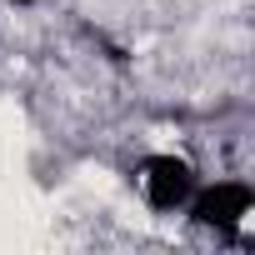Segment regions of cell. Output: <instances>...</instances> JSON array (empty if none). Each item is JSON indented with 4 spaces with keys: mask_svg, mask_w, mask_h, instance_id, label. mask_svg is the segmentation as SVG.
<instances>
[{
    "mask_svg": "<svg viewBox=\"0 0 255 255\" xmlns=\"http://www.w3.org/2000/svg\"><path fill=\"white\" fill-rule=\"evenodd\" d=\"M135 185H140V200H145L150 210L170 215V210H185V205H190L200 175H195L190 160H180V155H145L140 170H135Z\"/></svg>",
    "mask_w": 255,
    "mask_h": 255,
    "instance_id": "1",
    "label": "cell"
},
{
    "mask_svg": "<svg viewBox=\"0 0 255 255\" xmlns=\"http://www.w3.org/2000/svg\"><path fill=\"white\" fill-rule=\"evenodd\" d=\"M255 210V190L245 180H210V185H195L190 195V215L195 225L215 230V235H235Z\"/></svg>",
    "mask_w": 255,
    "mask_h": 255,
    "instance_id": "2",
    "label": "cell"
}]
</instances>
